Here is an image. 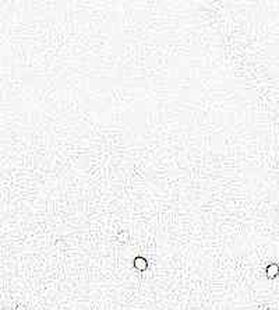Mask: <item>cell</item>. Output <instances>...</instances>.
<instances>
[{
  "instance_id": "cell-1",
  "label": "cell",
  "mask_w": 279,
  "mask_h": 310,
  "mask_svg": "<svg viewBox=\"0 0 279 310\" xmlns=\"http://www.w3.org/2000/svg\"><path fill=\"white\" fill-rule=\"evenodd\" d=\"M134 267H136L138 271H145L148 268V261L144 257H137L134 260Z\"/></svg>"
}]
</instances>
